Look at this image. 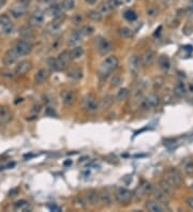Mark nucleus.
<instances>
[{
  "instance_id": "nucleus-42",
  "label": "nucleus",
  "mask_w": 193,
  "mask_h": 212,
  "mask_svg": "<svg viewBox=\"0 0 193 212\" xmlns=\"http://www.w3.org/2000/svg\"><path fill=\"white\" fill-rule=\"evenodd\" d=\"M93 28L91 27V26H84V27L80 29V32H82V35L86 36V35H90L93 33Z\"/></svg>"
},
{
  "instance_id": "nucleus-36",
  "label": "nucleus",
  "mask_w": 193,
  "mask_h": 212,
  "mask_svg": "<svg viewBox=\"0 0 193 212\" xmlns=\"http://www.w3.org/2000/svg\"><path fill=\"white\" fill-rule=\"evenodd\" d=\"M124 16L128 20V22H134V20L137 18L136 13H135L134 11H132V10H128V11L124 12Z\"/></svg>"
},
{
  "instance_id": "nucleus-9",
  "label": "nucleus",
  "mask_w": 193,
  "mask_h": 212,
  "mask_svg": "<svg viewBox=\"0 0 193 212\" xmlns=\"http://www.w3.org/2000/svg\"><path fill=\"white\" fill-rule=\"evenodd\" d=\"M159 103H160L159 96L155 93H151L147 98L143 99L142 102H141V105H142L143 108L147 109V108H155V107L159 105Z\"/></svg>"
},
{
  "instance_id": "nucleus-11",
  "label": "nucleus",
  "mask_w": 193,
  "mask_h": 212,
  "mask_svg": "<svg viewBox=\"0 0 193 212\" xmlns=\"http://www.w3.org/2000/svg\"><path fill=\"white\" fill-rule=\"evenodd\" d=\"M44 18H45V13L41 11V10H36L31 14L29 18V25L32 26V27H40V26L43 25Z\"/></svg>"
},
{
  "instance_id": "nucleus-3",
  "label": "nucleus",
  "mask_w": 193,
  "mask_h": 212,
  "mask_svg": "<svg viewBox=\"0 0 193 212\" xmlns=\"http://www.w3.org/2000/svg\"><path fill=\"white\" fill-rule=\"evenodd\" d=\"M164 180H166V181L174 188H179L182 183L181 174L177 171L176 168H173V167L168 168V171H165V174H164Z\"/></svg>"
},
{
  "instance_id": "nucleus-32",
  "label": "nucleus",
  "mask_w": 193,
  "mask_h": 212,
  "mask_svg": "<svg viewBox=\"0 0 193 212\" xmlns=\"http://www.w3.org/2000/svg\"><path fill=\"white\" fill-rule=\"evenodd\" d=\"M28 208H29V203L24 199L18 200L13 205V209L16 211H26V210H28Z\"/></svg>"
},
{
  "instance_id": "nucleus-19",
  "label": "nucleus",
  "mask_w": 193,
  "mask_h": 212,
  "mask_svg": "<svg viewBox=\"0 0 193 212\" xmlns=\"http://www.w3.org/2000/svg\"><path fill=\"white\" fill-rule=\"evenodd\" d=\"M12 119V114L8 107H0V124H6Z\"/></svg>"
},
{
  "instance_id": "nucleus-7",
  "label": "nucleus",
  "mask_w": 193,
  "mask_h": 212,
  "mask_svg": "<svg viewBox=\"0 0 193 212\" xmlns=\"http://www.w3.org/2000/svg\"><path fill=\"white\" fill-rule=\"evenodd\" d=\"M0 28L1 31L4 35H11L14 30V26L11 20V18L9 17V15L7 14H1L0 15Z\"/></svg>"
},
{
  "instance_id": "nucleus-2",
  "label": "nucleus",
  "mask_w": 193,
  "mask_h": 212,
  "mask_svg": "<svg viewBox=\"0 0 193 212\" xmlns=\"http://www.w3.org/2000/svg\"><path fill=\"white\" fill-rule=\"evenodd\" d=\"M30 6V0H18L10 8V13L13 17L19 18L24 16Z\"/></svg>"
},
{
  "instance_id": "nucleus-41",
  "label": "nucleus",
  "mask_w": 193,
  "mask_h": 212,
  "mask_svg": "<svg viewBox=\"0 0 193 212\" xmlns=\"http://www.w3.org/2000/svg\"><path fill=\"white\" fill-rule=\"evenodd\" d=\"M47 64H48L49 69H51L52 71H59L58 65H57L56 58H49L47 60Z\"/></svg>"
},
{
  "instance_id": "nucleus-17",
  "label": "nucleus",
  "mask_w": 193,
  "mask_h": 212,
  "mask_svg": "<svg viewBox=\"0 0 193 212\" xmlns=\"http://www.w3.org/2000/svg\"><path fill=\"white\" fill-rule=\"evenodd\" d=\"M129 70L132 75H136L140 70V59L136 55H132L129 58Z\"/></svg>"
},
{
  "instance_id": "nucleus-31",
  "label": "nucleus",
  "mask_w": 193,
  "mask_h": 212,
  "mask_svg": "<svg viewBox=\"0 0 193 212\" xmlns=\"http://www.w3.org/2000/svg\"><path fill=\"white\" fill-rule=\"evenodd\" d=\"M99 201H100L104 207L112 206V197L108 192H102L101 194H99Z\"/></svg>"
},
{
  "instance_id": "nucleus-14",
  "label": "nucleus",
  "mask_w": 193,
  "mask_h": 212,
  "mask_svg": "<svg viewBox=\"0 0 193 212\" xmlns=\"http://www.w3.org/2000/svg\"><path fill=\"white\" fill-rule=\"evenodd\" d=\"M60 96H61L62 103L67 106L73 105L75 100H76V94H75L74 91H72V90H63L60 93Z\"/></svg>"
},
{
  "instance_id": "nucleus-25",
  "label": "nucleus",
  "mask_w": 193,
  "mask_h": 212,
  "mask_svg": "<svg viewBox=\"0 0 193 212\" xmlns=\"http://www.w3.org/2000/svg\"><path fill=\"white\" fill-rule=\"evenodd\" d=\"M84 56V48L82 46H75L70 51V57L71 60H77Z\"/></svg>"
},
{
  "instance_id": "nucleus-40",
  "label": "nucleus",
  "mask_w": 193,
  "mask_h": 212,
  "mask_svg": "<svg viewBox=\"0 0 193 212\" xmlns=\"http://www.w3.org/2000/svg\"><path fill=\"white\" fill-rule=\"evenodd\" d=\"M99 11H100L102 14H106V13H108L109 11L112 10V8L109 7V4H108V2L106 1V2H102V3L99 6Z\"/></svg>"
},
{
  "instance_id": "nucleus-16",
  "label": "nucleus",
  "mask_w": 193,
  "mask_h": 212,
  "mask_svg": "<svg viewBox=\"0 0 193 212\" xmlns=\"http://www.w3.org/2000/svg\"><path fill=\"white\" fill-rule=\"evenodd\" d=\"M156 60V53L153 51H147L141 57V62L144 67H148L153 63V61Z\"/></svg>"
},
{
  "instance_id": "nucleus-50",
  "label": "nucleus",
  "mask_w": 193,
  "mask_h": 212,
  "mask_svg": "<svg viewBox=\"0 0 193 212\" xmlns=\"http://www.w3.org/2000/svg\"><path fill=\"white\" fill-rule=\"evenodd\" d=\"M120 83H121V78L120 77L116 76V77L113 78V86H118V85H120Z\"/></svg>"
},
{
  "instance_id": "nucleus-29",
  "label": "nucleus",
  "mask_w": 193,
  "mask_h": 212,
  "mask_svg": "<svg viewBox=\"0 0 193 212\" xmlns=\"http://www.w3.org/2000/svg\"><path fill=\"white\" fill-rule=\"evenodd\" d=\"M99 201V194L96 191H88L86 194V203L90 204V205H96Z\"/></svg>"
},
{
  "instance_id": "nucleus-46",
  "label": "nucleus",
  "mask_w": 193,
  "mask_h": 212,
  "mask_svg": "<svg viewBox=\"0 0 193 212\" xmlns=\"http://www.w3.org/2000/svg\"><path fill=\"white\" fill-rule=\"evenodd\" d=\"M108 4L109 7L112 8V9H114V8H117L120 6V0H108Z\"/></svg>"
},
{
  "instance_id": "nucleus-30",
  "label": "nucleus",
  "mask_w": 193,
  "mask_h": 212,
  "mask_svg": "<svg viewBox=\"0 0 193 212\" xmlns=\"http://www.w3.org/2000/svg\"><path fill=\"white\" fill-rule=\"evenodd\" d=\"M19 35L23 39H24V40L28 41V40H30V39L33 38V31L30 27H28V26H24V27L20 28Z\"/></svg>"
},
{
  "instance_id": "nucleus-38",
  "label": "nucleus",
  "mask_w": 193,
  "mask_h": 212,
  "mask_svg": "<svg viewBox=\"0 0 193 212\" xmlns=\"http://www.w3.org/2000/svg\"><path fill=\"white\" fill-rule=\"evenodd\" d=\"M62 9L67 10H72L74 8V0H62V3H61Z\"/></svg>"
},
{
  "instance_id": "nucleus-1",
  "label": "nucleus",
  "mask_w": 193,
  "mask_h": 212,
  "mask_svg": "<svg viewBox=\"0 0 193 212\" xmlns=\"http://www.w3.org/2000/svg\"><path fill=\"white\" fill-rule=\"evenodd\" d=\"M118 67V59L116 56H108L102 61L100 65V76L106 78L112 74V72L115 71Z\"/></svg>"
},
{
  "instance_id": "nucleus-48",
  "label": "nucleus",
  "mask_w": 193,
  "mask_h": 212,
  "mask_svg": "<svg viewBox=\"0 0 193 212\" xmlns=\"http://www.w3.org/2000/svg\"><path fill=\"white\" fill-rule=\"evenodd\" d=\"M38 1L43 4H53V3H56L57 0H38Z\"/></svg>"
},
{
  "instance_id": "nucleus-27",
  "label": "nucleus",
  "mask_w": 193,
  "mask_h": 212,
  "mask_svg": "<svg viewBox=\"0 0 193 212\" xmlns=\"http://www.w3.org/2000/svg\"><path fill=\"white\" fill-rule=\"evenodd\" d=\"M182 169L188 176L193 175V159H186L182 162Z\"/></svg>"
},
{
  "instance_id": "nucleus-21",
  "label": "nucleus",
  "mask_w": 193,
  "mask_h": 212,
  "mask_svg": "<svg viewBox=\"0 0 193 212\" xmlns=\"http://www.w3.org/2000/svg\"><path fill=\"white\" fill-rule=\"evenodd\" d=\"M158 64L160 67V69L164 71V72H168L171 69V61H169L168 57L165 55H161L158 58Z\"/></svg>"
},
{
  "instance_id": "nucleus-20",
  "label": "nucleus",
  "mask_w": 193,
  "mask_h": 212,
  "mask_svg": "<svg viewBox=\"0 0 193 212\" xmlns=\"http://www.w3.org/2000/svg\"><path fill=\"white\" fill-rule=\"evenodd\" d=\"M46 12H47L48 15H51V16H53V17L61 16L62 15V7L59 6V4H57V3L49 4V7H48V9L46 10Z\"/></svg>"
},
{
  "instance_id": "nucleus-28",
  "label": "nucleus",
  "mask_w": 193,
  "mask_h": 212,
  "mask_svg": "<svg viewBox=\"0 0 193 212\" xmlns=\"http://www.w3.org/2000/svg\"><path fill=\"white\" fill-rule=\"evenodd\" d=\"M83 35L82 32H80V30H76L74 31V32L71 33V35H70V39H69V44H71V45H77V44L80 43V41H82L83 39Z\"/></svg>"
},
{
  "instance_id": "nucleus-26",
  "label": "nucleus",
  "mask_w": 193,
  "mask_h": 212,
  "mask_svg": "<svg viewBox=\"0 0 193 212\" xmlns=\"http://www.w3.org/2000/svg\"><path fill=\"white\" fill-rule=\"evenodd\" d=\"M48 76V71L46 69H40L35 75V82L36 84H42Z\"/></svg>"
},
{
  "instance_id": "nucleus-6",
  "label": "nucleus",
  "mask_w": 193,
  "mask_h": 212,
  "mask_svg": "<svg viewBox=\"0 0 193 212\" xmlns=\"http://www.w3.org/2000/svg\"><path fill=\"white\" fill-rule=\"evenodd\" d=\"M83 107L85 108L86 111L93 114L96 112L99 109V102L96 101V99L92 95H86L83 99Z\"/></svg>"
},
{
  "instance_id": "nucleus-52",
  "label": "nucleus",
  "mask_w": 193,
  "mask_h": 212,
  "mask_svg": "<svg viewBox=\"0 0 193 212\" xmlns=\"http://www.w3.org/2000/svg\"><path fill=\"white\" fill-rule=\"evenodd\" d=\"M86 2H87L88 4H95L96 2V0H85Z\"/></svg>"
},
{
  "instance_id": "nucleus-45",
  "label": "nucleus",
  "mask_w": 193,
  "mask_h": 212,
  "mask_svg": "<svg viewBox=\"0 0 193 212\" xmlns=\"http://www.w3.org/2000/svg\"><path fill=\"white\" fill-rule=\"evenodd\" d=\"M83 22V16L80 14H74L72 16V23L74 24V25H79Z\"/></svg>"
},
{
  "instance_id": "nucleus-34",
  "label": "nucleus",
  "mask_w": 193,
  "mask_h": 212,
  "mask_svg": "<svg viewBox=\"0 0 193 212\" xmlns=\"http://www.w3.org/2000/svg\"><path fill=\"white\" fill-rule=\"evenodd\" d=\"M128 94H129L128 88H120L116 92V94H115V99H116V101H122L127 98Z\"/></svg>"
},
{
  "instance_id": "nucleus-15",
  "label": "nucleus",
  "mask_w": 193,
  "mask_h": 212,
  "mask_svg": "<svg viewBox=\"0 0 193 212\" xmlns=\"http://www.w3.org/2000/svg\"><path fill=\"white\" fill-rule=\"evenodd\" d=\"M30 69H31V62L28 61V60H23V61H19L16 64L14 73H15V75L22 76V75H25Z\"/></svg>"
},
{
  "instance_id": "nucleus-22",
  "label": "nucleus",
  "mask_w": 193,
  "mask_h": 212,
  "mask_svg": "<svg viewBox=\"0 0 193 212\" xmlns=\"http://www.w3.org/2000/svg\"><path fill=\"white\" fill-rule=\"evenodd\" d=\"M146 209L150 212H162L164 210L163 206L157 200H150L146 204Z\"/></svg>"
},
{
  "instance_id": "nucleus-47",
  "label": "nucleus",
  "mask_w": 193,
  "mask_h": 212,
  "mask_svg": "<svg viewBox=\"0 0 193 212\" xmlns=\"http://www.w3.org/2000/svg\"><path fill=\"white\" fill-rule=\"evenodd\" d=\"M186 205L193 210V197H188L186 199Z\"/></svg>"
},
{
  "instance_id": "nucleus-5",
  "label": "nucleus",
  "mask_w": 193,
  "mask_h": 212,
  "mask_svg": "<svg viewBox=\"0 0 193 212\" xmlns=\"http://www.w3.org/2000/svg\"><path fill=\"white\" fill-rule=\"evenodd\" d=\"M14 49L16 51V53L22 56H26V55L30 54L32 51V44L27 40H18L14 45Z\"/></svg>"
},
{
  "instance_id": "nucleus-23",
  "label": "nucleus",
  "mask_w": 193,
  "mask_h": 212,
  "mask_svg": "<svg viewBox=\"0 0 193 212\" xmlns=\"http://www.w3.org/2000/svg\"><path fill=\"white\" fill-rule=\"evenodd\" d=\"M158 188H160L161 191H162L163 193H165L168 196H171L172 194L174 193V187H172L169 183L166 181V180H161L160 182H159V185Z\"/></svg>"
},
{
  "instance_id": "nucleus-43",
  "label": "nucleus",
  "mask_w": 193,
  "mask_h": 212,
  "mask_svg": "<svg viewBox=\"0 0 193 212\" xmlns=\"http://www.w3.org/2000/svg\"><path fill=\"white\" fill-rule=\"evenodd\" d=\"M15 166V162H3V163H0V171H3V169H9Z\"/></svg>"
},
{
  "instance_id": "nucleus-51",
  "label": "nucleus",
  "mask_w": 193,
  "mask_h": 212,
  "mask_svg": "<svg viewBox=\"0 0 193 212\" xmlns=\"http://www.w3.org/2000/svg\"><path fill=\"white\" fill-rule=\"evenodd\" d=\"M46 115H49V116H54V115H55V111L51 108V107H48V108L46 109Z\"/></svg>"
},
{
  "instance_id": "nucleus-8",
  "label": "nucleus",
  "mask_w": 193,
  "mask_h": 212,
  "mask_svg": "<svg viewBox=\"0 0 193 212\" xmlns=\"http://www.w3.org/2000/svg\"><path fill=\"white\" fill-rule=\"evenodd\" d=\"M132 193L131 191H129L126 188H118L115 192V197L116 200L120 204H127L131 200L132 198Z\"/></svg>"
},
{
  "instance_id": "nucleus-12",
  "label": "nucleus",
  "mask_w": 193,
  "mask_h": 212,
  "mask_svg": "<svg viewBox=\"0 0 193 212\" xmlns=\"http://www.w3.org/2000/svg\"><path fill=\"white\" fill-rule=\"evenodd\" d=\"M19 57L20 56L16 53V51H15L14 47H13V48L9 49V51L4 54L3 58H2V62H3L4 65L10 67V65H13L14 63H16V61L18 60Z\"/></svg>"
},
{
  "instance_id": "nucleus-37",
  "label": "nucleus",
  "mask_w": 193,
  "mask_h": 212,
  "mask_svg": "<svg viewBox=\"0 0 193 212\" xmlns=\"http://www.w3.org/2000/svg\"><path fill=\"white\" fill-rule=\"evenodd\" d=\"M113 104V96L111 95H106L103 98V100L101 101V106L103 107V108H108L109 106Z\"/></svg>"
},
{
  "instance_id": "nucleus-24",
  "label": "nucleus",
  "mask_w": 193,
  "mask_h": 212,
  "mask_svg": "<svg viewBox=\"0 0 193 212\" xmlns=\"http://www.w3.org/2000/svg\"><path fill=\"white\" fill-rule=\"evenodd\" d=\"M174 93L176 94V96L178 98H184L185 95L187 94V87L182 82L177 83L175 85V88H174Z\"/></svg>"
},
{
  "instance_id": "nucleus-4",
  "label": "nucleus",
  "mask_w": 193,
  "mask_h": 212,
  "mask_svg": "<svg viewBox=\"0 0 193 212\" xmlns=\"http://www.w3.org/2000/svg\"><path fill=\"white\" fill-rule=\"evenodd\" d=\"M96 48L99 54L102 55V56H105L106 54H108L112 51L113 46H112V43L108 39L103 38V36H98L96 40Z\"/></svg>"
},
{
  "instance_id": "nucleus-44",
  "label": "nucleus",
  "mask_w": 193,
  "mask_h": 212,
  "mask_svg": "<svg viewBox=\"0 0 193 212\" xmlns=\"http://www.w3.org/2000/svg\"><path fill=\"white\" fill-rule=\"evenodd\" d=\"M146 12H147V15H149V16H156L158 14V9L155 6H149L146 10Z\"/></svg>"
},
{
  "instance_id": "nucleus-35",
  "label": "nucleus",
  "mask_w": 193,
  "mask_h": 212,
  "mask_svg": "<svg viewBox=\"0 0 193 212\" xmlns=\"http://www.w3.org/2000/svg\"><path fill=\"white\" fill-rule=\"evenodd\" d=\"M69 76L73 78V79H80L83 76V71L80 68H74L69 72Z\"/></svg>"
},
{
  "instance_id": "nucleus-53",
  "label": "nucleus",
  "mask_w": 193,
  "mask_h": 212,
  "mask_svg": "<svg viewBox=\"0 0 193 212\" xmlns=\"http://www.w3.org/2000/svg\"><path fill=\"white\" fill-rule=\"evenodd\" d=\"M6 2H7V0H0V9L6 4Z\"/></svg>"
},
{
  "instance_id": "nucleus-39",
  "label": "nucleus",
  "mask_w": 193,
  "mask_h": 212,
  "mask_svg": "<svg viewBox=\"0 0 193 212\" xmlns=\"http://www.w3.org/2000/svg\"><path fill=\"white\" fill-rule=\"evenodd\" d=\"M119 33H120V35L122 36V38H131L133 32L132 30L130 29V28L128 27H122L120 28V30H119Z\"/></svg>"
},
{
  "instance_id": "nucleus-10",
  "label": "nucleus",
  "mask_w": 193,
  "mask_h": 212,
  "mask_svg": "<svg viewBox=\"0 0 193 212\" xmlns=\"http://www.w3.org/2000/svg\"><path fill=\"white\" fill-rule=\"evenodd\" d=\"M57 61V65H58L59 71L60 70H66L70 64V61H71V57H70V52L63 51L61 52L60 54L57 56L56 58Z\"/></svg>"
},
{
  "instance_id": "nucleus-49",
  "label": "nucleus",
  "mask_w": 193,
  "mask_h": 212,
  "mask_svg": "<svg viewBox=\"0 0 193 212\" xmlns=\"http://www.w3.org/2000/svg\"><path fill=\"white\" fill-rule=\"evenodd\" d=\"M187 11L188 13H193V0H190L189 3L187 6Z\"/></svg>"
},
{
  "instance_id": "nucleus-13",
  "label": "nucleus",
  "mask_w": 193,
  "mask_h": 212,
  "mask_svg": "<svg viewBox=\"0 0 193 212\" xmlns=\"http://www.w3.org/2000/svg\"><path fill=\"white\" fill-rule=\"evenodd\" d=\"M62 20H63L62 15L61 16H58V17H54V19L52 20V22H49L48 25L46 26V30H47V32L51 33V35H54V33L58 32L61 28Z\"/></svg>"
},
{
  "instance_id": "nucleus-33",
  "label": "nucleus",
  "mask_w": 193,
  "mask_h": 212,
  "mask_svg": "<svg viewBox=\"0 0 193 212\" xmlns=\"http://www.w3.org/2000/svg\"><path fill=\"white\" fill-rule=\"evenodd\" d=\"M88 17L90 18L91 20H93V22H101L103 18V14L101 13L99 10H92V11H90L88 13Z\"/></svg>"
},
{
  "instance_id": "nucleus-18",
  "label": "nucleus",
  "mask_w": 193,
  "mask_h": 212,
  "mask_svg": "<svg viewBox=\"0 0 193 212\" xmlns=\"http://www.w3.org/2000/svg\"><path fill=\"white\" fill-rule=\"evenodd\" d=\"M152 195H153V197H155V199L157 201H159L161 205H162V204H164V205H168V196L166 195L165 193H163L159 188L152 191Z\"/></svg>"
}]
</instances>
